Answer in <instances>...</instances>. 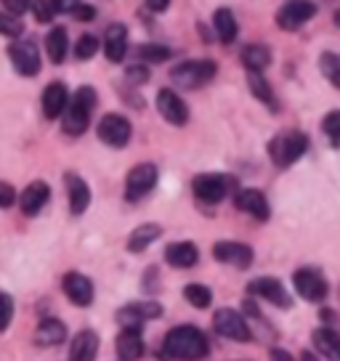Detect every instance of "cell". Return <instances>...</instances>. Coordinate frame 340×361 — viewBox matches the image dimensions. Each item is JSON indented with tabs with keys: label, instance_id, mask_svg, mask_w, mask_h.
Wrapping results in <instances>:
<instances>
[{
	"label": "cell",
	"instance_id": "obj_17",
	"mask_svg": "<svg viewBox=\"0 0 340 361\" xmlns=\"http://www.w3.org/2000/svg\"><path fill=\"white\" fill-rule=\"evenodd\" d=\"M117 356L123 361H138L144 356V338H141V329L138 327H123V332L117 335Z\"/></svg>",
	"mask_w": 340,
	"mask_h": 361
},
{
	"label": "cell",
	"instance_id": "obj_41",
	"mask_svg": "<svg viewBox=\"0 0 340 361\" xmlns=\"http://www.w3.org/2000/svg\"><path fill=\"white\" fill-rule=\"evenodd\" d=\"M13 200H16L13 186L11 183H6V180H0V210H3V207H11Z\"/></svg>",
	"mask_w": 340,
	"mask_h": 361
},
{
	"label": "cell",
	"instance_id": "obj_43",
	"mask_svg": "<svg viewBox=\"0 0 340 361\" xmlns=\"http://www.w3.org/2000/svg\"><path fill=\"white\" fill-rule=\"evenodd\" d=\"M51 6L56 13H72L80 6V0H51Z\"/></svg>",
	"mask_w": 340,
	"mask_h": 361
},
{
	"label": "cell",
	"instance_id": "obj_9",
	"mask_svg": "<svg viewBox=\"0 0 340 361\" xmlns=\"http://www.w3.org/2000/svg\"><path fill=\"white\" fill-rule=\"evenodd\" d=\"M213 329L218 335H224L226 340H237V343H248L250 340V327L242 319V314L231 311V308H221L213 316Z\"/></svg>",
	"mask_w": 340,
	"mask_h": 361
},
{
	"label": "cell",
	"instance_id": "obj_7",
	"mask_svg": "<svg viewBox=\"0 0 340 361\" xmlns=\"http://www.w3.org/2000/svg\"><path fill=\"white\" fill-rule=\"evenodd\" d=\"M293 284H295V293L300 295L303 300H308V303H322V300L327 298V293H329L327 279H324L317 269L295 271Z\"/></svg>",
	"mask_w": 340,
	"mask_h": 361
},
{
	"label": "cell",
	"instance_id": "obj_25",
	"mask_svg": "<svg viewBox=\"0 0 340 361\" xmlns=\"http://www.w3.org/2000/svg\"><path fill=\"white\" fill-rule=\"evenodd\" d=\"M64 338H67V327H64L59 319H43V322L37 324V332H35V343H37V345H46V348L61 345Z\"/></svg>",
	"mask_w": 340,
	"mask_h": 361
},
{
	"label": "cell",
	"instance_id": "obj_26",
	"mask_svg": "<svg viewBox=\"0 0 340 361\" xmlns=\"http://www.w3.org/2000/svg\"><path fill=\"white\" fill-rule=\"evenodd\" d=\"M314 348L327 361H340V335L329 327H319L314 332Z\"/></svg>",
	"mask_w": 340,
	"mask_h": 361
},
{
	"label": "cell",
	"instance_id": "obj_32",
	"mask_svg": "<svg viewBox=\"0 0 340 361\" xmlns=\"http://www.w3.org/2000/svg\"><path fill=\"white\" fill-rule=\"evenodd\" d=\"M183 298L194 305V308H207L213 303V293L205 287V284H186L183 287Z\"/></svg>",
	"mask_w": 340,
	"mask_h": 361
},
{
	"label": "cell",
	"instance_id": "obj_12",
	"mask_svg": "<svg viewBox=\"0 0 340 361\" xmlns=\"http://www.w3.org/2000/svg\"><path fill=\"white\" fill-rule=\"evenodd\" d=\"M162 316V305L154 300H138V303H128L125 308H120L117 319L123 322V327H138L149 319H159Z\"/></svg>",
	"mask_w": 340,
	"mask_h": 361
},
{
	"label": "cell",
	"instance_id": "obj_38",
	"mask_svg": "<svg viewBox=\"0 0 340 361\" xmlns=\"http://www.w3.org/2000/svg\"><path fill=\"white\" fill-rule=\"evenodd\" d=\"M11 319H13V300H11V295L0 293V332H3V329H8Z\"/></svg>",
	"mask_w": 340,
	"mask_h": 361
},
{
	"label": "cell",
	"instance_id": "obj_5",
	"mask_svg": "<svg viewBox=\"0 0 340 361\" xmlns=\"http://www.w3.org/2000/svg\"><path fill=\"white\" fill-rule=\"evenodd\" d=\"M157 186V168L152 162H141L128 173L125 178V200L128 202H138L144 200L152 189Z\"/></svg>",
	"mask_w": 340,
	"mask_h": 361
},
{
	"label": "cell",
	"instance_id": "obj_42",
	"mask_svg": "<svg viewBox=\"0 0 340 361\" xmlns=\"http://www.w3.org/2000/svg\"><path fill=\"white\" fill-rule=\"evenodd\" d=\"M125 78L130 80V82H147V80H149V69L147 67H128Z\"/></svg>",
	"mask_w": 340,
	"mask_h": 361
},
{
	"label": "cell",
	"instance_id": "obj_29",
	"mask_svg": "<svg viewBox=\"0 0 340 361\" xmlns=\"http://www.w3.org/2000/svg\"><path fill=\"white\" fill-rule=\"evenodd\" d=\"M159 234H162V228L157 224H144L133 228V234L128 237V250L130 252H141V250H147L152 242H157Z\"/></svg>",
	"mask_w": 340,
	"mask_h": 361
},
{
	"label": "cell",
	"instance_id": "obj_45",
	"mask_svg": "<svg viewBox=\"0 0 340 361\" xmlns=\"http://www.w3.org/2000/svg\"><path fill=\"white\" fill-rule=\"evenodd\" d=\"M147 6L149 8H152V11H165V8H168L170 6V0H147Z\"/></svg>",
	"mask_w": 340,
	"mask_h": 361
},
{
	"label": "cell",
	"instance_id": "obj_27",
	"mask_svg": "<svg viewBox=\"0 0 340 361\" xmlns=\"http://www.w3.org/2000/svg\"><path fill=\"white\" fill-rule=\"evenodd\" d=\"M242 64L248 67V72H263V69L272 64V51L261 43L245 45V51H242Z\"/></svg>",
	"mask_w": 340,
	"mask_h": 361
},
{
	"label": "cell",
	"instance_id": "obj_22",
	"mask_svg": "<svg viewBox=\"0 0 340 361\" xmlns=\"http://www.w3.org/2000/svg\"><path fill=\"white\" fill-rule=\"evenodd\" d=\"M67 192H69V210L72 215H80L88 210V204H91V189H88V183L75 176V173H67Z\"/></svg>",
	"mask_w": 340,
	"mask_h": 361
},
{
	"label": "cell",
	"instance_id": "obj_2",
	"mask_svg": "<svg viewBox=\"0 0 340 361\" xmlns=\"http://www.w3.org/2000/svg\"><path fill=\"white\" fill-rule=\"evenodd\" d=\"M93 106H96V90L91 85H83V88L69 99L67 112L61 114L64 117V133L67 135H83L85 128L91 123Z\"/></svg>",
	"mask_w": 340,
	"mask_h": 361
},
{
	"label": "cell",
	"instance_id": "obj_13",
	"mask_svg": "<svg viewBox=\"0 0 340 361\" xmlns=\"http://www.w3.org/2000/svg\"><path fill=\"white\" fill-rule=\"evenodd\" d=\"M8 56H11L16 72L24 75V78H32V75L40 72V54H37V45L35 43H27V40L24 43H13L8 48Z\"/></svg>",
	"mask_w": 340,
	"mask_h": 361
},
{
	"label": "cell",
	"instance_id": "obj_23",
	"mask_svg": "<svg viewBox=\"0 0 340 361\" xmlns=\"http://www.w3.org/2000/svg\"><path fill=\"white\" fill-rule=\"evenodd\" d=\"M104 54L109 61H123L128 54V30L123 24H112L104 35Z\"/></svg>",
	"mask_w": 340,
	"mask_h": 361
},
{
	"label": "cell",
	"instance_id": "obj_19",
	"mask_svg": "<svg viewBox=\"0 0 340 361\" xmlns=\"http://www.w3.org/2000/svg\"><path fill=\"white\" fill-rule=\"evenodd\" d=\"M48 197H51V189H48L46 180H32V183L22 192V200H19L22 213L24 215H37L43 207H46Z\"/></svg>",
	"mask_w": 340,
	"mask_h": 361
},
{
	"label": "cell",
	"instance_id": "obj_40",
	"mask_svg": "<svg viewBox=\"0 0 340 361\" xmlns=\"http://www.w3.org/2000/svg\"><path fill=\"white\" fill-rule=\"evenodd\" d=\"M3 3V8L13 16H22L24 11H30V6H32V0H0Z\"/></svg>",
	"mask_w": 340,
	"mask_h": 361
},
{
	"label": "cell",
	"instance_id": "obj_20",
	"mask_svg": "<svg viewBox=\"0 0 340 361\" xmlns=\"http://www.w3.org/2000/svg\"><path fill=\"white\" fill-rule=\"evenodd\" d=\"M234 204H237L242 213L253 215L255 221H266V218H269V202H266V197H263L261 192H255V189H242V192H237Z\"/></svg>",
	"mask_w": 340,
	"mask_h": 361
},
{
	"label": "cell",
	"instance_id": "obj_35",
	"mask_svg": "<svg viewBox=\"0 0 340 361\" xmlns=\"http://www.w3.org/2000/svg\"><path fill=\"white\" fill-rule=\"evenodd\" d=\"M24 32V24L19 22V16H13L8 11H0V35L6 37H19Z\"/></svg>",
	"mask_w": 340,
	"mask_h": 361
},
{
	"label": "cell",
	"instance_id": "obj_39",
	"mask_svg": "<svg viewBox=\"0 0 340 361\" xmlns=\"http://www.w3.org/2000/svg\"><path fill=\"white\" fill-rule=\"evenodd\" d=\"M37 16V22H51L54 19V6H51V0H32V6H30Z\"/></svg>",
	"mask_w": 340,
	"mask_h": 361
},
{
	"label": "cell",
	"instance_id": "obj_44",
	"mask_svg": "<svg viewBox=\"0 0 340 361\" xmlns=\"http://www.w3.org/2000/svg\"><path fill=\"white\" fill-rule=\"evenodd\" d=\"M72 13H75L78 19H83V22H85V19H93V16H96V11H93L91 6H83V3H80V6Z\"/></svg>",
	"mask_w": 340,
	"mask_h": 361
},
{
	"label": "cell",
	"instance_id": "obj_18",
	"mask_svg": "<svg viewBox=\"0 0 340 361\" xmlns=\"http://www.w3.org/2000/svg\"><path fill=\"white\" fill-rule=\"evenodd\" d=\"M69 106V93H67V85L64 82H51L43 93V114H46L48 120H56L61 114L67 112Z\"/></svg>",
	"mask_w": 340,
	"mask_h": 361
},
{
	"label": "cell",
	"instance_id": "obj_34",
	"mask_svg": "<svg viewBox=\"0 0 340 361\" xmlns=\"http://www.w3.org/2000/svg\"><path fill=\"white\" fill-rule=\"evenodd\" d=\"M322 130H324V135L329 138V144L335 149H340V109L338 112H329L327 117H324Z\"/></svg>",
	"mask_w": 340,
	"mask_h": 361
},
{
	"label": "cell",
	"instance_id": "obj_24",
	"mask_svg": "<svg viewBox=\"0 0 340 361\" xmlns=\"http://www.w3.org/2000/svg\"><path fill=\"white\" fill-rule=\"evenodd\" d=\"M165 260L176 269H192L200 260V250L192 242H176V245H168L165 250Z\"/></svg>",
	"mask_w": 340,
	"mask_h": 361
},
{
	"label": "cell",
	"instance_id": "obj_4",
	"mask_svg": "<svg viewBox=\"0 0 340 361\" xmlns=\"http://www.w3.org/2000/svg\"><path fill=\"white\" fill-rule=\"evenodd\" d=\"M216 72H218L216 61H183V64L170 69V80L178 88L194 90L207 85L210 80L216 78Z\"/></svg>",
	"mask_w": 340,
	"mask_h": 361
},
{
	"label": "cell",
	"instance_id": "obj_16",
	"mask_svg": "<svg viewBox=\"0 0 340 361\" xmlns=\"http://www.w3.org/2000/svg\"><path fill=\"white\" fill-rule=\"evenodd\" d=\"M64 295L69 298V303L75 305H91L93 303V282L88 276H83L78 271H69L67 276H64Z\"/></svg>",
	"mask_w": 340,
	"mask_h": 361
},
{
	"label": "cell",
	"instance_id": "obj_33",
	"mask_svg": "<svg viewBox=\"0 0 340 361\" xmlns=\"http://www.w3.org/2000/svg\"><path fill=\"white\" fill-rule=\"evenodd\" d=\"M319 67H322V75H324L335 88H340V56L338 54H322Z\"/></svg>",
	"mask_w": 340,
	"mask_h": 361
},
{
	"label": "cell",
	"instance_id": "obj_37",
	"mask_svg": "<svg viewBox=\"0 0 340 361\" xmlns=\"http://www.w3.org/2000/svg\"><path fill=\"white\" fill-rule=\"evenodd\" d=\"M96 51H99V40L93 37V35H83L78 40V45H75V56L80 59V61H88V59L96 56Z\"/></svg>",
	"mask_w": 340,
	"mask_h": 361
},
{
	"label": "cell",
	"instance_id": "obj_46",
	"mask_svg": "<svg viewBox=\"0 0 340 361\" xmlns=\"http://www.w3.org/2000/svg\"><path fill=\"white\" fill-rule=\"evenodd\" d=\"M272 361H295L287 350H282V348H274L272 350Z\"/></svg>",
	"mask_w": 340,
	"mask_h": 361
},
{
	"label": "cell",
	"instance_id": "obj_3",
	"mask_svg": "<svg viewBox=\"0 0 340 361\" xmlns=\"http://www.w3.org/2000/svg\"><path fill=\"white\" fill-rule=\"evenodd\" d=\"M308 149V138L298 130H287V133H279L277 138H272L269 144V157L277 168H290L293 162L306 154Z\"/></svg>",
	"mask_w": 340,
	"mask_h": 361
},
{
	"label": "cell",
	"instance_id": "obj_8",
	"mask_svg": "<svg viewBox=\"0 0 340 361\" xmlns=\"http://www.w3.org/2000/svg\"><path fill=\"white\" fill-rule=\"evenodd\" d=\"M314 13H317V3H311V0H287L282 8H279V13H277V24L282 27L284 32H295Z\"/></svg>",
	"mask_w": 340,
	"mask_h": 361
},
{
	"label": "cell",
	"instance_id": "obj_1",
	"mask_svg": "<svg viewBox=\"0 0 340 361\" xmlns=\"http://www.w3.org/2000/svg\"><path fill=\"white\" fill-rule=\"evenodd\" d=\"M162 353L173 361H202L210 353V343H207L202 329L192 327V324H181L165 335Z\"/></svg>",
	"mask_w": 340,
	"mask_h": 361
},
{
	"label": "cell",
	"instance_id": "obj_6",
	"mask_svg": "<svg viewBox=\"0 0 340 361\" xmlns=\"http://www.w3.org/2000/svg\"><path fill=\"white\" fill-rule=\"evenodd\" d=\"M229 189H231V178L221 176V173H205L192 180L194 197L205 204H218L229 194Z\"/></svg>",
	"mask_w": 340,
	"mask_h": 361
},
{
	"label": "cell",
	"instance_id": "obj_30",
	"mask_svg": "<svg viewBox=\"0 0 340 361\" xmlns=\"http://www.w3.org/2000/svg\"><path fill=\"white\" fill-rule=\"evenodd\" d=\"M213 27H216L218 37H221V43H234L237 40V19H234V13L229 11V8H218L216 16H213Z\"/></svg>",
	"mask_w": 340,
	"mask_h": 361
},
{
	"label": "cell",
	"instance_id": "obj_31",
	"mask_svg": "<svg viewBox=\"0 0 340 361\" xmlns=\"http://www.w3.org/2000/svg\"><path fill=\"white\" fill-rule=\"evenodd\" d=\"M248 82H250V90H253V96L258 99V102H263L272 112H277V99H274V93H272V88H269V82L263 80V75L261 72H250V78H248Z\"/></svg>",
	"mask_w": 340,
	"mask_h": 361
},
{
	"label": "cell",
	"instance_id": "obj_14",
	"mask_svg": "<svg viewBox=\"0 0 340 361\" xmlns=\"http://www.w3.org/2000/svg\"><path fill=\"white\" fill-rule=\"evenodd\" d=\"M157 109L162 114V120H168L170 125H186V120H189V109H186L183 99L170 88H162L157 93Z\"/></svg>",
	"mask_w": 340,
	"mask_h": 361
},
{
	"label": "cell",
	"instance_id": "obj_47",
	"mask_svg": "<svg viewBox=\"0 0 340 361\" xmlns=\"http://www.w3.org/2000/svg\"><path fill=\"white\" fill-rule=\"evenodd\" d=\"M335 24H338V27H340V8H338V11H335Z\"/></svg>",
	"mask_w": 340,
	"mask_h": 361
},
{
	"label": "cell",
	"instance_id": "obj_28",
	"mask_svg": "<svg viewBox=\"0 0 340 361\" xmlns=\"http://www.w3.org/2000/svg\"><path fill=\"white\" fill-rule=\"evenodd\" d=\"M46 51L51 61L54 64H61L64 59H67V51H69V37H67V30L64 27H54L46 37Z\"/></svg>",
	"mask_w": 340,
	"mask_h": 361
},
{
	"label": "cell",
	"instance_id": "obj_15",
	"mask_svg": "<svg viewBox=\"0 0 340 361\" xmlns=\"http://www.w3.org/2000/svg\"><path fill=\"white\" fill-rule=\"evenodd\" d=\"M213 255L216 260L234 266V269H250V263H253V250L242 242H218L213 247Z\"/></svg>",
	"mask_w": 340,
	"mask_h": 361
},
{
	"label": "cell",
	"instance_id": "obj_11",
	"mask_svg": "<svg viewBox=\"0 0 340 361\" xmlns=\"http://www.w3.org/2000/svg\"><path fill=\"white\" fill-rule=\"evenodd\" d=\"M248 293H253L255 298L269 300L272 305H279V308H290V305H293L290 295L284 290V284L272 279V276H258V279H253V282L248 284Z\"/></svg>",
	"mask_w": 340,
	"mask_h": 361
},
{
	"label": "cell",
	"instance_id": "obj_10",
	"mask_svg": "<svg viewBox=\"0 0 340 361\" xmlns=\"http://www.w3.org/2000/svg\"><path fill=\"white\" fill-rule=\"evenodd\" d=\"M130 133H133V128H130V123L125 120L123 114H107V117H102V123H99V138H102L107 147H114V149L125 147L130 141Z\"/></svg>",
	"mask_w": 340,
	"mask_h": 361
},
{
	"label": "cell",
	"instance_id": "obj_36",
	"mask_svg": "<svg viewBox=\"0 0 340 361\" xmlns=\"http://www.w3.org/2000/svg\"><path fill=\"white\" fill-rule=\"evenodd\" d=\"M138 56L144 59V61H149V64H157V61H165V59H170V48H165V45H141L138 48Z\"/></svg>",
	"mask_w": 340,
	"mask_h": 361
},
{
	"label": "cell",
	"instance_id": "obj_21",
	"mask_svg": "<svg viewBox=\"0 0 340 361\" xmlns=\"http://www.w3.org/2000/svg\"><path fill=\"white\" fill-rule=\"evenodd\" d=\"M99 353V335L91 329H83L80 335H75L72 348H69V361H96Z\"/></svg>",
	"mask_w": 340,
	"mask_h": 361
}]
</instances>
